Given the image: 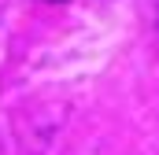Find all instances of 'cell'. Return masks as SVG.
I'll list each match as a JSON object with an SVG mask.
<instances>
[{
    "instance_id": "6da1fadb",
    "label": "cell",
    "mask_w": 159,
    "mask_h": 155,
    "mask_svg": "<svg viewBox=\"0 0 159 155\" xmlns=\"http://www.w3.org/2000/svg\"><path fill=\"white\" fill-rule=\"evenodd\" d=\"M48 4H59V0H48Z\"/></svg>"
}]
</instances>
